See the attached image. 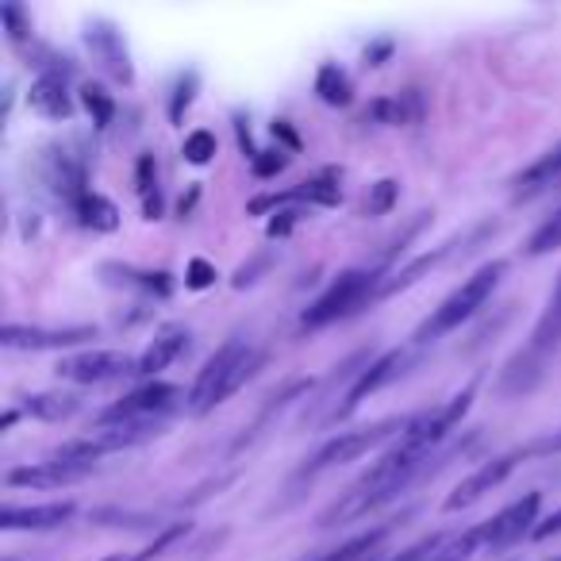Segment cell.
<instances>
[{"mask_svg": "<svg viewBox=\"0 0 561 561\" xmlns=\"http://www.w3.org/2000/svg\"><path fill=\"white\" fill-rule=\"evenodd\" d=\"M104 561H131V558H124V553H112V558H104Z\"/></svg>", "mask_w": 561, "mask_h": 561, "instance_id": "38", "label": "cell"}, {"mask_svg": "<svg viewBox=\"0 0 561 561\" xmlns=\"http://www.w3.org/2000/svg\"><path fill=\"white\" fill-rule=\"evenodd\" d=\"M558 351H561V277H558V285H553V293H550V300H546L530 339L507 358V366L500 369L496 392L507 400L530 397V392L546 381V369H550V362Z\"/></svg>", "mask_w": 561, "mask_h": 561, "instance_id": "3", "label": "cell"}, {"mask_svg": "<svg viewBox=\"0 0 561 561\" xmlns=\"http://www.w3.org/2000/svg\"><path fill=\"white\" fill-rule=\"evenodd\" d=\"M188 339H193V331H188L185 323H165V328L154 335V343L139 354V362H135V377H150V381H158V374L170 369L173 362L188 351Z\"/></svg>", "mask_w": 561, "mask_h": 561, "instance_id": "17", "label": "cell"}, {"mask_svg": "<svg viewBox=\"0 0 561 561\" xmlns=\"http://www.w3.org/2000/svg\"><path fill=\"white\" fill-rule=\"evenodd\" d=\"M262 362H265V354L257 351V346L250 343L247 335H231L201 366V374H196L193 389H188L185 408L193 415L216 412V408L224 404V400L231 397V392H239L242 385H247L250 377H254L257 369H262Z\"/></svg>", "mask_w": 561, "mask_h": 561, "instance_id": "4", "label": "cell"}, {"mask_svg": "<svg viewBox=\"0 0 561 561\" xmlns=\"http://www.w3.org/2000/svg\"><path fill=\"white\" fill-rule=\"evenodd\" d=\"M135 362L139 358L124 351H89L58 362V377L73 385H108L119 377H135Z\"/></svg>", "mask_w": 561, "mask_h": 561, "instance_id": "12", "label": "cell"}, {"mask_svg": "<svg viewBox=\"0 0 561 561\" xmlns=\"http://www.w3.org/2000/svg\"><path fill=\"white\" fill-rule=\"evenodd\" d=\"M32 108L47 119H70L73 116V96L66 85V73H39L32 81V93H27Z\"/></svg>", "mask_w": 561, "mask_h": 561, "instance_id": "22", "label": "cell"}, {"mask_svg": "<svg viewBox=\"0 0 561 561\" xmlns=\"http://www.w3.org/2000/svg\"><path fill=\"white\" fill-rule=\"evenodd\" d=\"M546 561H561V558H546Z\"/></svg>", "mask_w": 561, "mask_h": 561, "instance_id": "39", "label": "cell"}, {"mask_svg": "<svg viewBox=\"0 0 561 561\" xmlns=\"http://www.w3.org/2000/svg\"><path fill=\"white\" fill-rule=\"evenodd\" d=\"M473 400H477V377L461 385L454 397H446L443 404L412 415L408 427L400 431V438L389 443V450H385L381 458H377L374 466H369L366 473H362L358 481H354L351 489L320 515V527H339V523L366 519V515L381 512L385 504L404 496L412 484L427 481L435 469H443L446 458H454V454L461 450V446L443 450V443L458 431V423L466 420Z\"/></svg>", "mask_w": 561, "mask_h": 561, "instance_id": "1", "label": "cell"}, {"mask_svg": "<svg viewBox=\"0 0 561 561\" xmlns=\"http://www.w3.org/2000/svg\"><path fill=\"white\" fill-rule=\"evenodd\" d=\"M408 420H412V415H389V420H377V423H369V427L339 431V435H331L328 443H323L320 450H316L312 458L293 473V496H297V489H305V484L320 481L323 473H331L335 466L358 461L362 454H369V450H377V446L400 438V431L408 427Z\"/></svg>", "mask_w": 561, "mask_h": 561, "instance_id": "6", "label": "cell"}, {"mask_svg": "<svg viewBox=\"0 0 561 561\" xmlns=\"http://www.w3.org/2000/svg\"><path fill=\"white\" fill-rule=\"evenodd\" d=\"M73 216H78L85 227H93V231H116V227H119L116 204H112L108 196L96 193V188H89V193L73 204Z\"/></svg>", "mask_w": 561, "mask_h": 561, "instance_id": "26", "label": "cell"}, {"mask_svg": "<svg viewBox=\"0 0 561 561\" xmlns=\"http://www.w3.org/2000/svg\"><path fill=\"white\" fill-rule=\"evenodd\" d=\"M285 165H289V154H285V150H257L250 170H254V178H273V173H280Z\"/></svg>", "mask_w": 561, "mask_h": 561, "instance_id": "35", "label": "cell"}, {"mask_svg": "<svg viewBox=\"0 0 561 561\" xmlns=\"http://www.w3.org/2000/svg\"><path fill=\"white\" fill-rule=\"evenodd\" d=\"M558 535H561V507L546 515V519H538V527L530 538H535V542H546V538H558Z\"/></svg>", "mask_w": 561, "mask_h": 561, "instance_id": "37", "label": "cell"}, {"mask_svg": "<svg viewBox=\"0 0 561 561\" xmlns=\"http://www.w3.org/2000/svg\"><path fill=\"white\" fill-rule=\"evenodd\" d=\"M535 458V450H530V443L527 446H515V450H507V454H500V458H492V461H484L481 469H473V473L466 477V481L458 484V489L446 496V512H466V507H473L477 500H484L492 489H500V484L507 481V477L515 473V469L523 466V461H530Z\"/></svg>", "mask_w": 561, "mask_h": 561, "instance_id": "10", "label": "cell"}, {"mask_svg": "<svg viewBox=\"0 0 561 561\" xmlns=\"http://www.w3.org/2000/svg\"><path fill=\"white\" fill-rule=\"evenodd\" d=\"M0 16H4V27H9V39L16 43H24L27 35H32V20L24 16V9H20V4H4V12H0Z\"/></svg>", "mask_w": 561, "mask_h": 561, "instance_id": "34", "label": "cell"}, {"mask_svg": "<svg viewBox=\"0 0 561 561\" xmlns=\"http://www.w3.org/2000/svg\"><path fill=\"white\" fill-rule=\"evenodd\" d=\"M420 231V224H412L408 227V234L400 239V247H404L412 234ZM400 247H392V250H385L381 257H374V262H366V265H351V270H343L335 280H331L328 289L320 293V297L312 300V305L305 308V316H300V331H320V328H331V323H339V320H346V316H354V312H362L366 305H374L377 300V293L385 289V280L392 277V270H389V262H392V254H397Z\"/></svg>", "mask_w": 561, "mask_h": 561, "instance_id": "2", "label": "cell"}, {"mask_svg": "<svg viewBox=\"0 0 561 561\" xmlns=\"http://www.w3.org/2000/svg\"><path fill=\"white\" fill-rule=\"evenodd\" d=\"M484 234H496V224H477V227H469L466 234H454V239H446L443 247H435V250H427V254H420V257H412V262L404 265V270H392V277L385 280V289L377 293V300H385V297H397V293H404V289H412V285H420L423 277H427L431 270H438L443 262H450L454 254H461V250H477L484 242Z\"/></svg>", "mask_w": 561, "mask_h": 561, "instance_id": "8", "label": "cell"}, {"mask_svg": "<svg viewBox=\"0 0 561 561\" xmlns=\"http://www.w3.org/2000/svg\"><path fill=\"white\" fill-rule=\"evenodd\" d=\"M339 201H343V188H339V173L335 170H323L320 178L300 181V185L285 188V193L254 196V201H250L247 208H250V216H262V211L289 208V204H320V208H335Z\"/></svg>", "mask_w": 561, "mask_h": 561, "instance_id": "14", "label": "cell"}, {"mask_svg": "<svg viewBox=\"0 0 561 561\" xmlns=\"http://www.w3.org/2000/svg\"><path fill=\"white\" fill-rule=\"evenodd\" d=\"M9 561H12V558H9Z\"/></svg>", "mask_w": 561, "mask_h": 561, "instance_id": "41", "label": "cell"}, {"mask_svg": "<svg viewBox=\"0 0 561 561\" xmlns=\"http://www.w3.org/2000/svg\"><path fill=\"white\" fill-rule=\"evenodd\" d=\"M369 116L377 124H415L423 116V96L415 89H408L400 96H381V101L369 104Z\"/></svg>", "mask_w": 561, "mask_h": 561, "instance_id": "25", "label": "cell"}, {"mask_svg": "<svg viewBox=\"0 0 561 561\" xmlns=\"http://www.w3.org/2000/svg\"><path fill=\"white\" fill-rule=\"evenodd\" d=\"M101 273H104V280H108V285L139 289V293H147V297H158V300H165L173 293V273H165V270H139V265L104 262Z\"/></svg>", "mask_w": 561, "mask_h": 561, "instance_id": "21", "label": "cell"}, {"mask_svg": "<svg viewBox=\"0 0 561 561\" xmlns=\"http://www.w3.org/2000/svg\"><path fill=\"white\" fill-rule=\"evenodd\" d=\"M561 185V142H553L546 154H538L527 170H519L512 178V201L523 204V201H535L538 193L546 188H558Z\"/></svg>", "mask_w": 561, "mask_h": 561, "instance_id": "20", "label": "cell"}, {"mask_svg": "<svg viewBox=\"0 0 561 561\" xmlns=\"http://www.w3.org/2000/svg\"><path fill=\"white\" fill-rule=\"evenodd\" d=\"M397 196H400V188H397V181H377L374 185V193L366 196V216H385V211H392V204H397Z\"/></svg>", "mask_w": 561, "mask_h": 561, "instance_id": "33", "label": "cell"}, {"mask_svg": "<svg viewBox=\"0 0 561 561\" xmlns=\"http://www.w3.org/2000/svg\"><path fill=\"white\" fill-rule=\"evenodd\" d=\"M216 150H219L216 135H211L208 127H201V131L185 135V147H181V154H185V162H193V165H208L211 158H216Z\"/></svg>", "mask_w": 561, "mask_h": 561, "instance_id": "31", "label": "cell"}, {"mask_svg": "<svg viewBox=\"0 0 561 561\" xmlns=\"http://www.w3.org/2000/svg\"><path fill=\"white\" fill-rule=\"evenodd\" d=\"M504 273H507L504 257H492V262H484L477 273H469L458 289H454L450 297H446L443 305H438L435 312H431L427 320H423L420 328L412 331V346H415V351H420V346H427V343H438V339H446V335H454L461 323L473 320V316L492 300V293L500 289Z\"/></svg>", "mask_w": 561, "mask_h": 561, "instance_id": "5", "label": "cell"}, {"mask_svg": "<svg viewBox=\"0 0 561 561\" xmlns=\"http://www.w3.org/2000/svg\"><path fill=\"white\" fill-rule=\"evenodd\" d=\"M78 408H81L78 392H35V397H24L20 412L35 415V420H47V423H62V420H70Z\"/></svg>", "mask_w": 561, "mask_h": 561, "instance_id": "24", "label": "cell"}, {"mask_svg": "<svg viewBox=\"0 0 561 561\" xmlns=\"http://www.w3.org/2000/svg\"><path fill=\"white\" fill-rule=\"evenodd\" d=\"M196 89H201V73L196 70H181L173 78V93H170V124H181L188 112V104L196 101Z\"/></svg>", "mask_w": 561, "mask_h": 561, "instance_id": "29", "label": "cell"}, {"mask_svg": "<svg viewBox=\"0 0 561 561\" xmlns=\"http://www.w3.org/2000/svg\"><path fill=\"white\" fill-rule=\"evenodd\" d=\"M101 339L96 328H24V323H9L0 331V346L4 351H73V346H85Z\"/></svg>", "mask_w": 561, "mask_h": 561, "instance_id": "11", "label": "cell"}, {"mask_svg": "<svg viewBox=\"0 0 561 561\" xmlns=\"http://www.w3.org/2000/svg\"><path fill=\"white\" fill-rule=\"evenodd\" d=\"M47 181H50V188H55V196H62L70 208L89 193L85 162H81L78 154H70V150H62V147L47 150Z\"/></svg>", "mask_w": 561, "mask_h": 561, "instance_id": "19", "label": "cell"}, {"mask_svg": "<svg viewBox=\"0 0 561 561\" xmlns=\"http://www.w3.org/2000/svg\"><path fill=\"white\" fill-rule=\"evenodd\" d=\"M81 104H85V112L93 116L96 127H108L112 116H116V101H112V93H104L101 85H85V89H81Z\"/></svg>", "mask_w": 561, "mask_h": 561, "instance_id": "30", "label": "cell"}, {"mask_svg": "<svg viewBox=\"0 0 561 561\" xmlns=\"http://www.w3.org/2000/svg\"><path fill=\"white\" fill-rule=\"evenodd\" d=\"M412 358H415V346H397V351H389V354H381V358L369 362V366L358 374V381L346 389L343 404L331 412V423H346L369 397H374V392H381L385 385L400 381V377L408 374V366H412Z\"/></svg>", "mask_w": 561, "mask_h": 561, "instance_id": "9", "label": "cell"}, {"mask_svg": "<svg viewBox=\"0 0 561 561\" xmlns=\"http://www.w3.org/2000/svg\"><path fill=\"white\" fill-rule=\"evenodd\" d=\"M211 280H216V265H208L204 257H193L185 270V285L188 289H208Z\"/></svg>", "mask_w": 561, "mask_h": 561, "instance_id": "36", "label": "cell"}, {"mask_svg": "<svg viewBox=\"0 0 561 561\" xmlns=\"http://www.w3.org/2000/svg\"><path fill=\"white\" fill-rule=\"evenodd\" d=\"M538 512H542V492H527V496L500 507L492 519H484V530H489V553L507 550V546H515L519 538L535 535Z\"/></svg>", "mask_w": 561, "mask_h": 561, "instance_id": "13", "label": "cell"}, {"mask_svg": "<svg viewBox=\"0 0 561 561\" xmlns=\"http://www.w3.org/2000/svg\"><path fill=\"white\" fill-rule=\"evenodd\" d=\"M558 193H561V185H558Z\"/></svg>", "mask_w": 561, "mask_h": 561, "instance_id": "40", "label": "cell"}, {"mask_svg": "<svg viewBox=\"0 0 561 561\" xmlns=\"http://www.w3.org/2000/svg\"><path fill=\"white\" fill-rule=\"evenodd\" d=\"M96 466H81V461H58V458H43L32 466H20L4 473L9 489H62V484H78L93 473Z\"/></svg>", "mask_w": 561, "mask_h": 561, "instance_id": "15", "label": "cell"}, {"mask_svg": "<svg viewBox=\"0 0 561 561\" xmlns=\"http://www.w3.org/2000/svg\"><path fill=\"white\" fill-rule=\"evenodd\" d=\"M316 93H320L323 104H335V108H343V104L354 101L351 73H346L343 66H335V62L320 66V73H316Z\"/></svg>", "mask_w": 561, "mask_h": 561, "instance_id": "27", "label": "cell"}, {"mask_svg": "<svg viewBox=\"0 0 561 561\" xmlns=\"http://www.w3.org/2000/svg\"><path fill=\"white\" fill-rule=\"evenodd\" d=\"M135 185H139L142 201H147V219L162 216V193H158V162L154 154H142L135 165Z\"/></svg>", "mask_w": 561, "mask_h": 561, "instance_id": "28", "label": "cell"}, {"mask_svg": "<svg viewBox=\"0 0 561 561\" xmlns=\"http://www.w3.org/2000/svg\"><path fill=\"white\" fill-rule=\"evenodd\" d=\"M392 530H397V523H381V527H369V530H362V535L346 538L343 546H335V550L320 553V558H312V561H366V558H374L377 546H381L385 538L392 535Z\"/></svg>", "mask_w": 561, "mask_h": 561, "instance_id": "23", "label": "cell"}, {"mask_svg": "<svg viewBox=\"0 0 561 561\" xmlns=\"http://www.w3.org/2000/svg\"><path fill=\"white\" fill-rule=\"evenodd\" d=\"M188 400V392L181 385H170V381H147L139 385L135 392H127L124 400L108 404L101 415H96L93 427H131V423H165V415L173 408Z\"/></svg>", "mask_w": 561, "mask_h": 561, "instance_id": "7", "label": "cell"}, {"mask_svg": "<svg viewBox=\"0 0 561 561\" xmlns=\"http://www.w3.org/2000/svg\"><path fill=\"white\" fill-rule=\"evenodd\" d=\"M78 515L73 500H55V504H35V507H16L9 504L0 515V527L4 530H55Z\"/></svg>", "mask_w": 561, "mask_h": 561, "instance_id": "18", "label": "cell"}, {"mask_svg": "<svg viewBox=\"0 0 561 561\" xmlns=\"http://www.w3.org/2000/svg\"><path fill=\"white\" fill-rule=\"evenodd\" d=\"M558 247H561V208L527 239V254L538 257V254H550V250H558Z\"/></svg>", "mask_w": 561, "mask_h": 561, "instance_id": "32", "label": "cell"}, {"mask_svg": "<svg viewBox=\"0 0 561 561\" xmlns=\"http://www.w3.org/2000/svg\"><path fill=\"white\" fill-rule=\"evenodd\" d=\"M85 47L93 50V58L112 73V78L124 81V85H131L135 66H131V55H127L124 35L116 32V24H108V20H89L85 24Z\"/></svg>", "mask_w": 561, "mask_h": 561, "instance_id": "16", "label": "cell"}]
</instances>
